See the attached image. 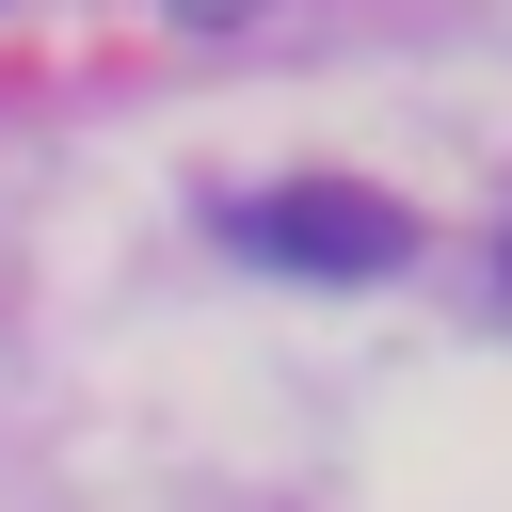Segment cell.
I'll list each match as a JSON object with an SVG mask.
<instances>
[{"instance_id": "7a4b0ae2", "label": "cell", "mask_w": 512, "mask_h": 512, "mask_svg": "<svg viewBox=\"0 0 512 512\" xmlns=\"http://www.w3.org/2000/svg\"><path fill=\"white\" fill-rule=\"evenodd\" d=\"M176 16H192V32H240V16H256V0H176Z\"/></svg>"}, {"instance_id": "6da1fadb", "label": "cell", "mask_w": 512, "mask_h": 512, "mask_svg": "<svg viewBox=\"0 0 512 512\" xmlns=\"http://www.w3.org/2000/svg\"><path fill=\"white\" fill-rule=\"evenodd\" d=\"M240 256H272V272H304V288H368V272L416 256V224H400V192H368V176H288V192L240 208Z\"/></svg>"}]
</instances>
